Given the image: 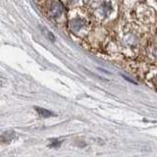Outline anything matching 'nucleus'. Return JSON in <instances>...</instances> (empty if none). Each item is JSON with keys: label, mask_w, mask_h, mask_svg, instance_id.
I'll list each match as a JSON object with an SVG mask.
<instances>
[{"label": "nucleus", "mask_w": 157, "mask_h": 157, "mask_svg": "<svg viewBox=\"0 0 157 157\" xmlns=\"http://www.w3.org/2000/svg\"><path fill=\"white\" fill-rule=\"evenodd\" d=\"M113 11V7L112 4L110 2H103L101 5L98 7V13H100L101 16L103 17H107L112 13Z\"/></svg>", "instance_id": "nucleus-1"}, {"label": "nucleus", "mask_w": 157, "mask_h": 157, "mask_svg": "<svg viewBox=\"0 0 157 157\" xmlns=\"http://www.w3.org/2000/svg\"><path fill=\"white\" fill-rule=\"evenodd\" d=\"M64 11L63 5L59 1H54L50 7V14L53 17H59Z\"/></svg>", "instance_id": "nucleus-2"}, {"label": "nucleus", "mask_w": 157, "mask_h": 157, "mask_svg": "<svg viewBox=\"0 0 157 157\" xmlns=\"http://www.w3.org/2000/svg\"><path fill=\"white\" fill-rule=\"evenodd\" d=\"M83 25H85V22L82 19H74L73 21H71V29L74 32H78L83 27Z\"/></svg>", "instance_id": "nucleus-3"}, {"label": "nucleus", "mask_w": 157, "mask_h": 157, "mask_svg": "<svg viewBox=\"0 0 157 157\" xmlns=\"http://www.w3.org/2000/svg\"><path fill=\"white\" fill-rule=\"evenodd\" d=\"M36 110L37 111L38 114L43 118H48V117L53 115V113L51 111L46 110V109H44V108H41V107H36Z\"/></svg>", "instance_id": "nucleus-4"}, {"label": "nucleus", "mask_w": 157, "mask_h": 157, "mask_svg": "<svg viewBox=\"0 0 157 157\" xmlns=\"http://www.w3.org/2000/svg\"><path fill=\"white\" fill-rule=\"evenodd\" d=\"M124 41L126 42V44H128L129 46H134L136 43V38L134 34H128V36H125Z\"/></svg>", "instance_id": "nucleus-5"}, {"label": "nucleus", "mask_w": 157, "mask_h": 157, "mask_svg": "<svg viewBox=\"0 0 157 157\" xmlns=\"http://www.w3.org/2000/svg\"><path fill=\"white\" fill-rule=\"evenodd\" d=\"M13 137H14V132H5V134H3L1 136H0V140H2L4 142H9V141H11L13 140Z\"/></svg>", "instance_id": "nucleus-6"}, {"label": "nucleus", "mask_w": 157, "mask_h": 157, "mask_svg": "<svg viewBox=\"0 0 157 157\" xmlns=\"http://www.w3.org/2000/svg\"><path fill=\"white\" fill-rule=\"evenodd\" d=\"M40 29H41L42 33L46 36V37H47V38L50 39L51 41H54V40H55V36H54V34H53L50 31H48V29H45L44 27H40Z\"/></svg>", "instance_id": "nucleus-7"}, {"label": "nucleus", "mask_w": 157, "mask_h": 157, "mask_svg": "<svg viewBox=\"0 0 157 157\" xmlns=\"http://www.w3.org/2000/svg\"><path fill=\"white\" fill-rule=\"evenodd\" d=\"M149 55L152 58L157 59V46H151V48L149 49Z\"/></svg>", "instance_id": "nucleus-8"}, {"label": "nucleus", "mask_w": 157, "mask_h": 157, "mask_svg": "<svg viewBox=\"0 0 157 157\" xmlns=\"http://www.w3.org/2000/svg\"><path fill=\"white\" fill-rule=\"evenodd\" d=\"M153 83H154L155 87L157 88V76L155 77V78H154V80H153Z\"/></svg>", "instance_id": "nucleus-9"}, {"label": "nucleus", "mask_w": 157, "mask_h": 157, "mask_svg": "<svg viewBox=\"0 0 157 157\" xmlns=\"http://www.w3.org/2000/svg\"><path fill=\"white\" fill-rule=\"evenodd\" d=\"M86 1H87V0H86Z\"/></svg>", "instance_id": "nucleus-10"}]
</instances>
